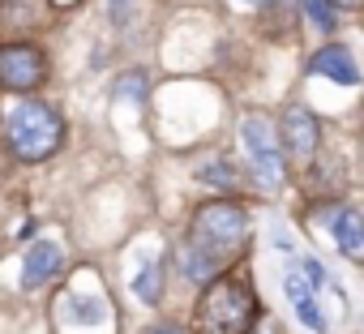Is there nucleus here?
Segmentation results:
<instances>
[{"label": "nucleus", "instance_id": "nucleus-12", "mask_svg": "<svg viewBox=\"0 0 364 334\" xmlns=\"http://www.w3.org/2000/svg\"><path fill=\"white\" fill-rule=\"evenodd\" d=\"M202 185H215V189H236L240 181H236V167L223 158V163H206V167H202Z\"/></svg>", "mask_w": 364, "mask_h": 334}, {"label": "nucleus", "instance_id": "nucleus-6", "mask_svg": "<svg viewBox=\"0 0 364 334\" xmlns=\"http://www.w3.org/2000/svg\"><path fill=\"white\" fill-rule=\"evenodd\" d=\"M317 141H321V124L309 107H287L283 112V146L296 163H309L317 154Z\"/></svg>", "mask_w": 364, "mask_h": 334}, {"label": "nucleus", "instance_id": "nucleus-8", "mask_svg": "<svg viewBox=\"0 0 364 334\" xmlns=\"http://www.w3.org/2000/svg\"><path fill=\"white\" fill-rule=\"evenodd\" d=\"M309 69H313L317 77L338 82V86H355V82H360V69H355V60H351V52H347L343 43H326V48L313 56Z\"/></svg>", "mask_w": 364, "mask_h": 334}, {"label": "nucleus", "instance_id": "nucleus-1", "mask_svg": "<svg viewBox=\"0 0 364 334\" xmlns=\"http://www.w3.org/2000/svg\"><path fill=\"white\" fill-rule=\"evenodd\" d=\"M249 236V219L236 202H210L193 215L189 223V244L180 253V270L185 279H210L228 257L240 253Z\"/></svg>", "mask_w": 364, "mask_h": 334}, {"label": "nucleus", "instance_id": "nucleus-2", "mask_svg": "<svg viewBox=\"0 0 364 334\" xmlns=\"http://www.w3.org/2000/svg\"><path fill=\"white\" fill-rule=\"evenodd\" d=\"M5 133H9V150H14L22 163H39V158H48V154H56V146H60V137H65V124H60L56 107L26 99V103H18V107L9 112Z\"/></svg>", "mask_w": 364, "mask_h": 334}, {"label": "nucleus", "instance_id": "nucleus-16", "mask_svg": "<svg viewBox=\"0 0 364 334\" xmlns=\"http://www.w3.org/2000/svg\"><path fill=\"white\" fill-rule=\"evenodd\" d=\"M338 9H355V5H364V0H334Z\"/></svg>", "mask_w": 364, "mask_h": 334}, {"label": "nucleus", "instance_id": "nucleus-11", "mask_svg": "<svg viewBox=\"0 0 364 334\" xmlns=\"http://www.w3.org/2000/svg\"><path fill=\"white\" fill-rule=\"evenodd\" d=\"M159 291H163V266H159V262H146V266L137 270V279H133V296H137L141 304H154Z\"/></svg>", "mask_w": 364, "mask_h": 334}, {"label": "nucleus", "instance_id": "nucleus-15", "mask_svg": "<svg viewBox=\"0 0 364 334\" xmlns=\"http://www.w3.org/2000/svg\"><path fill=\"white\" fill-rule=\"evenodd\" d=\"M296 313H300V321H304L309 330H317V334H326V317H321V308H317L313 300H300V304H296Z\"/></svg>", "mask_w": 364, "mask_h": 334}, {"label": "nucleus", "instance_id": "nucleus-17", "mask_svg": "<svg viewBox=\"0 0 364 334\" xmlns=\"http://www.w3.org/2000/svg\"><path fill=\"white\" fill-rule=\"evenodd\" d=\"M52 5H56V9H73V5H77V0H52Z\"/></svg>", "mask_w": 364, "mask_h": 334}, {"label": "nucleus", "instance_id": "nucleus-7", "mask_svg": "<svg viewBox=\"0 0 364 334\" xmlns=\"http://www.w3.org/2000/svg\"><path fill=\"white\" fill-rule=\"evenodd\" d=\"M60 270V244L56 240H39L26 249V262H22V287H43L52 283V274Z\"/></svg>", "mask_w": 364, "mask_h": 334}, {"label": "nucleus", "instance_id": "nucleus-19", "mask_svg": "<svg viewBox=\"0 0 364 334\" xmlns=\"http://www.w3.org/2000/svg\"><path fill=\"white\" fill-rule=\"evenodd\" d=\"M159 334H176V330H159Z\"/></svg>", "mask_w": 364, "mask_h": 334}, {"label": "nucleus", "instance_id": "nucleus-10", "mask_svg": "<svg viewBox=\"0 0 364 334\" xmlns=\"http://www.w3.org/2000/svg\"><path fill=\"white\" fill-rule=\"evenodd\" d=\"M60 317H65V321H86V325H95V321L107 317V304H103V296H82V291H73V296H65Z\"/></svg>", "mask_w": 364, "mask_h": 334}, {"label": "nucleus", "instance_id": "nucleus-14", "mask_svg": "<svg viewBox=\"0 0 364 334\" xmlns=\"http://www.w3.org/2000/svg\"><path fill=\"white\" fill-rule=\"evenodd\" d=\"M317 31H334V0H300Z\"/></svg>", "mask_w": 364, "mask_h": 334}, {"label": "nucleus", "instance_id": "nucleus-4", "mask_svg": "<svg viewBox=\"0 0 364 334\" xmlns=\"http://www.w3.org/2000/svg\"><path fill=\"white\" fill-rule=\"evenodd\" d=\"M240 137H245L249 158H253V181H257V189L262 193H279V185H283V146H279L270 120L262 112H249L240 120Z\"/></svg>", "mask_w": 364, "mask_h": 334}, {"label": "nucleus", "instance_id": "nucleus-13", "mask_svg": "<svg viewBox=\"0 0 364 334\" xmlns=\"http://www.w3.org/2000/svg\"><path fill=\"white\" fill-rule=\"evenodd\" d=\"M283 291H287V300H291V304L313 300V279H309L304 270H296V266H291V270L283 274Z\"/></svg>", "mask_w": 364, "mask_h": 334}, {"label": "nucleus", "instance_id": "nucleus-18", "mask_svg": "<svg viewBox=\"0 0 364 334\" xmlns=\"http://www.w3.org/2000/svg\"><path fill=\"white\" fill-rule=\"evenodd\" d=\"M249 5H266V0H249Z\"/></svg>", "mask_w": 364, "mask_h": 334}, {"label": "nucleus", "instance_id": "nucleus-9", "mask_svg": "<svg viewBox=\"0 0 364 334\" xmlns=\"http://www.w3.org/2000/svg\"><path fill=\"white\" fill-rule=\"evenodd\" d=\"M334 236H338V249H343L347 257L364 262V215H360V210H338Z\"/></svg>", "mask_w": 364, "mask_h": 334}, {"label": "nucleus", "instance_id": "nucleus-5", "mask_svg": "<svg viewBox=\"0 0 364 334\" xmlns=\"http://www.w3.org/2000/svg\"><path fill=\"white\" fill-rule=\"evenodd\" d=\"M48 77V60L31 43H9L0 48V86L9 90H35Z\"/></svg>", "mask_w": 364, "mask_h": 334}, {"label": "nucleus", "instance_id": "nucleus-3", "mask_svg": "<svg viewBox=\"0 0 364 334\" xmlns=\"http://www.w3.org/2000/svg\"><path fill=\"white\" fill-rule=\"evenodd\" d=\"M253 313H257V300L236 279H215L206 287L202 304H198V317H202V325L210 334H240L253 321Z\"/></svg>", "mask_w": 364, "mask_h": 334}]
</instances>
